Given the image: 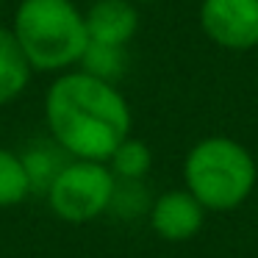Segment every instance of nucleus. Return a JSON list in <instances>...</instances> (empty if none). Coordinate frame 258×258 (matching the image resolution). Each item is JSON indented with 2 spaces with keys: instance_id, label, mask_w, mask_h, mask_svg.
I'll use <instances>...</instances> for the list:
<instances>
[{
  "instance_id": "f8f14e48",
  "label": "nucleus",
  "mask_w": 258,
  "mask_h": 258,
  "mask_svg": "<svg viewBox=\"0 0 258 258\" xmlns=\"http://www.w3.org/2000/svg\"><path fill=\"white\" fill-rule=\"evenodd\" d=\"M31 195V180L20 153L0 147V208L20 206Z\"/></svg>"
},
{
  "instance_id": "ddd939ff",
  "label": "nucleus",
  "mask_w": 258,
  "mask_h": 258,
  "mask_svg": "<svg viewBox=\"0 0 258 258\" xmlns=\"http://www.w3.org/2000/svg\"><path fill=\"white\" fill-rule=\"evenodd\" d=\"M131 3H156V0H131Z\"/></svg>"
},
{
  "instance_id": "20e7f679",
  "label": "nucleus",
  "mask_w": 258,
  "mask_h": 258,
  "mask_svg": "<svg viewBox=\"0 0 258 258\" xmlns=\"http://www.w3.org/2000/svg\"><path fill=\"white\" fill-rule=\"evenodd\" d=\"M114 189H117V178L106 161L70 158L47 186L45 197L50 211L61 222L84 225L111 208Z\"/></svg>"
},
{
  "instance_id": "9d476101",
  "label": "nucleus",
  "mask_w": 258,
  "mask_h": 258,
  "mask_svg": "<svg viewBox=\"0 0 258 258\" xmlns=\"http://www.w3.org/2000/svg\"><path fill=\"white\" fill-rule=\"evenodd\" d=\"M78 70L92 78L117 84L128 70V50L117 45H100V42H89L78 61Z\"/></svg>"
},
{
  "instance_id": "1a4fd4ad",
  "label": "nucleus",
  "mask_w": 258,
  "mask_h": 258,
  "mask_svg": "<svg viewBox=\"0 0 258 258\" xmlns=\"http://www.w3.org/2000/svg\"><path fill=\"white\" fill-rule=\"evenodd\" d=\"M25 164V172H28V180H31V191H42L45 195L47 186L53 183L61 167L70 161V156L56 145V142H31L23 153H20Z\"/></svg>"
},
{
  "instance_id": "0eeeda50",
  "label": "nucleus",
  "mask_w": 258,
  "mask_h": 258,
  "mask_svg": "<svg viewBox=\"0 0 258 258\" xmlns=\"http://www.w3.org/2000/svg\"><path fill=\"white\" fill-rule=\"evenodd\" d=\"M84 23L89 42L128 47L139 31V12L131 0H95L84 12Z\"/></svg>"
},
{
  "instance_id": "39448f33",
  "label": "nucleus",
  "mask_w": 258,
  "mask_h": 258,
  "mask_svg": "<svg viewBox=\"0 0 258 258\" xmlns=\"http://www.w3.org/2000/svg\"><path fill=\"white\" fill-rule=\"evenodd\" d=\"M200 25L225 50L258 47V0H203Z\"/></svg>"
},
{
  "instance_id": "423d86ee",
  "label": "nucleus",
  "mask_w": 258,
  "mask_h": 258,
  "mask_svg": "<svg viewBox=\"0 0 258 258\" xmlns=\"http://www.w3.org/2000/svg\"><path fill=\"white\" fill-rule=\"evenodd\" d=\"M147 217H150V228L158 239L178 244V241H189L200 233L203 222H206V208L191 191L169 189L150 203Z\"/></svg>"
},
{
  "instance_id": "6e6552de",
  "label": "nucleus",
  "mask_w": 258,
  "mask_h": 258,
  "mask_svg": "<svg viewBox=\"0 0 258 258\" xmlns=\"http://www.w3.org/2000/svg\"><path fill=\"white\" fill-rule=\"evenodd\" d=\"M31 70L25 53L20 50L12 28L0 25V106L14 103L31 84Z\"/></svg>"
},
{
  "instance_id": "f257e3e1",
  "label": "nucleus",
  "mask_w": 258,
  "mask_h": 258,
  "mask_svg": "<svg viewBox=\"0 0 258 258\" xmlns=\"http://www.w3.org/2000/svg\"><path fill=\"white\" fill-rule=\"evenodd\" d=\"M45 122L70 158L108 161L114 147L131 136V106L117 84L67 70L45 95Z\"/></svg>"
},
{
  "instance_id": "7ed1b4c3",
  "label": "nucleus",
  "mask_w": 258,
  "mask_h": 258,
  "mask_svg": "<svg viewBox=\"0 0 258 258\" xmlns=\"http://www.w3.org/2000/svg\"><path fill=\"white\" fill-rule=\"evenodd\" d=\"M258 180L255 158L230 136H206L183 161L186 191L200 200L206 211H233L252 195Z\"/></svg>"
},
{
  "instance_id": "9b49d317",
  "label": "nucleus",
  "mask_w": 258,
  "mask_h": 258,
  "mask_svg": "<svg viewBox=\"0 0 258 258\" xmlns=\"http://www.w3.org/2000/svg\"><path fill=\"white\" fill-rule=\"evenodd\" d=\"M108 169L114 172L117 180H142L153 167V153L150 147L142 139H134V136H125L114 153L108 156Z\"/></svg>"
},
{
  "instance_id": "f03ea898",
  "label": "nucleus",
  "mask_w": 258,
  "mask_h": 258,
  "mask_svg": "<svg viewBox=\"0 0 258 258\" xmlns=\"http://www.w3.org/2000/svg\"><path fill=\"white\" fill-rule=\"evenodd\" d=\"M9 28L34 73H67L89 45L84 12L73 0H20Z\"/></svg>"
}]
</instances>
